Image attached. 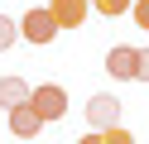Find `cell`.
Wrapping results in <instances>:
<instances>
[{"instance_id":"6da1fadb","label":"cell","mask_w":149,"mask_h":144,"mask_svg":"<svg viewBox=\"0 0 149 144\" xmlns=\"http://www.w3.org/2000/svg\"><path fill=\"white\" fill-rule=\"evenodd\" d=\"M29 106L39 111V120H63L68 115V91H63L58 82H43L29 91Z\"/></svg>"},{"instance_id":"7a4b0ae2","label":"cell","mask_w":149,"mask_h":144,"mask_svg":"<svg viewBox=\"0 0 149 144\" xmlns=\"http://www.w3.org/2000/svg\"><path fill=\"white\" fill-rule=\"evenodd\" d=\"M15 24H19V38H29V43H53V38H58V24H53V15L43 5H34L29 15L15 19Z\"/></svg>"},{"instance_id":"3957f363","label":"cell","mask_w":149,"mask_h":144,"mask_svg":"<svg viewBox=\"0 0 149 144\" xmlns=\"http://www.w3.org/2000/svg\"><path fill=\"white\" fill-rule=\"evenodd\" d=\"M87 120H91V130H111V125H120V101L111 91H96L87 101Z\"/></svg>"},{"instance_id":"277c9868","label":"cell","mask_w":149,"mask_h":144,"mask_svg":"<svg viewBox=\"0 0 149 144\" xmlns=\"http://www.w3.org/2000/svg\"><path fill=\"white\" fill-rule=\"evenodd\" d=\"M87 0H53V5H48V15H53V24H58V29H82V24H87Z\"/></svg>"},{"instance_id":"5b68a950","label":"cell","mask_w":149,"mask_h":144,"mask_svg":"<svg viewBox=\"0 0 149 144\" xmlns=\"http://www.w3.org/2000/svg\"><path fill=\"white\" fill-rule=\"evenodd\" d=\"M5 115H10V134H15V139H34V134L43 130L39 111H34L29 101H24V106H15V111H5Z\"/></svg>"},{"instance_id":"8992f818","label":"cell","mask_w":149,"mask_h":144,"mask_svg":"<svg viewBox=\"0 0 149 144\" xmlns=\"http://www.w3.org/2000/svg\"><path fill=\"white\" fill-rule=\"evenodd\" d=\"M106 72L116 77V82H135V48H130V43L111 48V53H106Z\"/></svg>"},{"instance_id":"52a82bcc","label":"cell","mask_w":149,"mask_h":144,"mask_svg":"<svg viewBox=\"0 0 149 144\" xmlns=\"http://www.w3.org/2000/svg\"><path fill=\"white\" fill-rule=\"evenodd\" d=\"M29 91H34V86L24 82V77H0V106H5V111L24 106V101H29Z\"/></svg>"},{"instance_id":"ba28073f","label":"cell","mask_w":149,"mask_h":144,"mask_svg":"<svg viewBox=\"0 0 149 144\" xmlns=\"http://www.w3.org/2000/svg\"><path fill=\"white\" fill-rule=\"evenodd\" d=\"M87 5L96 10V15H106V19H120V15L130 10V0H87Z\"/></svg>"},{"instance_id":"9c48e42d","label":"cell","mask_w":149,"mask_h":144,"mask_svg":"<svg viewBox=\"0 0 149 144\" xmlns=\"http://www.w3.org/2000/svg\"><path fill=\"white\" fill-rule=\"evenodd\" d=\"M19 43V24H15L10 15H0V53H5V48H15Z\"/></svg>"},{"instance_id":"30bf717a","label":"cell","mask_w":149,"mask_h":144,"mask_svg":"<svg viewBox=\"0 0 149 144\" xmlns=\"http://www.w3.org/2000/svg\"><path fill=\"white\" fill-rule=\"evenodd\" d=\"M101 134V144H135V134L130 130H120V125H111V130H96Z\"/></svg>"},{"instance_id":"8fae6325","label":"cell","mask_w":149,"mask_h":144,"mask_svg":"<svg viewBox=\"0 0 149 144\" xmlns=\"http://www.w3.org/2000/svg\"><path fill=\"white\" fill-rule=\"evenodd\" d=\"M135 82H149V48H135Z\"/></svg>"},{"instance_id":"7c38bea8","label":"cell","mask_w":149,"mask_h":144,"mask_svg":"<svg viewBox=\"0 0 149 144\" xmlns=\"http://www.w3.org/2000/svg\"><path fill=\"white\" fill-rule=\"evenodd\" d=\"M130 10H135V24L149 34V0H130Z\"/></svg>"},{"instance_id":"4fadbf2b","label":"cell","mask_w":149,"mask_h":144,"mask_svg":"<svg viewBox=\"0 0 149 144\" xmlns=\"http://www.w3.org/2000/svg\"><path fill=\"white\" fill-rule=\"evenodd\" d=\"M77 144H101V134H96V130H91V134H82V139H77Z\"/></svg>"}]
</instances>
